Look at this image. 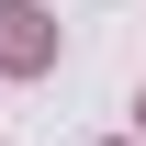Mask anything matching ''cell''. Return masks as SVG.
I'll return each mask as SVG.
<instances>
[{"label":"cell","instance_id":"cell-1","mask_svg":"<svg viewBox=\"0 0 146 146\" xmlns=\"http://www.w3.org/2000/svg\"><path fill=\"white\" fill-rule=\"evenodd\" d=\"M0 68H11V79L56 68V23L34 11V0H0Z\"/></svg>","mask_w":146,"mask_h":146},{"label":"cell","instance_id":"cell-2","mask_svg":"<svg viewBox=\"0 0 146 146\" xmlns=\"http://www.w3.org/2000/svg\"><path fill=\"white\" fill-rule=\"evenodd\" d=\"M135 124H146V101H135Z\"/></svg>","mask_w":146,"mask_h":146}]
</instances>
